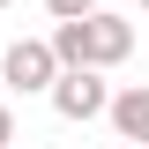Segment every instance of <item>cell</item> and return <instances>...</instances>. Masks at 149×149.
<instances>
[{
    "label": "cell",
    "instance_id": "6da1fadb",
    "mask_svg": "<svg viewBox=\"0 0 149 149\" xmlns=\"http://www.w3.org/2000/svg\"><path fill=\"white\" fill-rule=\"evenodd\" d=\"M127 52H134V22L104 15V8L52 22V60H60V67H119Z\"/></svg>",
    "mask_w": 149,
    "mask_h": 149
},
{
    "label": "cell",
    "instance_id": "7a4b0ae2",
    "mask_svg": "<svg viewBox=\"0 0 149 149\" xmlns=\"http://www.w3.org/2000/svg\"><path fill=\"white\" fill-rule=\"evenodd\" d=\"M45 97H52V112L60 119H97L104 112V97H112V82H104V67H60L52 82H45Z\"/></svg>",
    "mask_w": 149,
    "mask_h": 149
},
{
    "label": "cell",
    "instance_id": "3957f363",
    "mask_svg": "<svg viewBox=\"0 0 149 149\" xmlns=\"http://www.w3.org/2000/svg\"><path fill=\"white\" fill-rule=\"evenodd\" d=\"M0 74H8V90H22V97H45V82L60 74V60H52V37H15V45L0 52Z\"/></svg>",
    "mask_w": 149,
    "mask_h": 149
},
{
    "label": "cell",
    "instance_id": "277c9868",
    "mask_svg": "<svg viewBox=\"0 0 149 149\" xmlns=\"http://www.w3.org/2000/svg\"><path fill=\"white\" fill-rule=\"evenodd\" d=\"M104 119H112L119 142L149 149V90H142V82H134V90H112V97H104Z\"/></svg>",
    "mask_w": 149,
    "mask_h": 149
},
{
    "label": "cell",
    "instance_id": "5b68a950",
    "mask_svg": "<svg viewBox=\"0 0 149 149\" xmlns=\"http://www.w3.org/2000/svg\"><path fill=\"white\" fill-rule=\"evenodd\" d=\"M90 8H97V0H45V15H52V22H67V15H90Z\"/></svg>",
    "mask_w": 149,
    "mask_h": 149
},
{
    "label": "cell",
    "instance_id": "8992f818",
    "mask_svg": "<svg viewBox=\"0 0 149 149\" xmlns=\"http://www.w3.org/2000/svg\"><path fill=\"white\" fill-rule=\"evenodd\" d=\"M8 142H15V112L0 104V149H8Z\"/></svg>",
    "mask_w": 149,
    "mask_h": 149
},
{
    "label": "cell",
    "instance_id": "52a82bcc",
    "mask_svg": "<svg viewBox=\"0 0 149 149\" xmlns=\"http://www.w3.org/2000/svg\"><path fill=\"white\" fill-rule=\"evenodd\" d=\"M119 149H134V142H119Z\"/></svg>",
    "mask_w": 149,
    "mask_h": 149
},
{
    "label": "cell",
    "instance_id": "ba28073f",
    "mask_svg": "<svg viewBox=\"0 0 149 149\" xmlns=\"http://www.w3.org/2000/svg\"><path fill=\"white\" fill-rule=\"evenodd\" d=\"M0 8H8V0H0Z\"/></svg>",
    "mask_w": 149,
    "mask_h": 149
},
{
    "label": "cell",
    "instance_id": "9c48e42d",
    "mask_svg": "<svg viewBox=\"0 0 149 149\" xmlns=\"http://www.w3.org/2000/svg\"><path fill=\"white\" fill-rule=\"evenodd\" d=\"M142 8H149V0H142Z\"/></svg>",
    "mask_w": 149,
    "mask_h": 149
}]
</instances>
